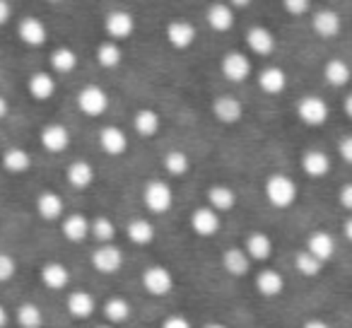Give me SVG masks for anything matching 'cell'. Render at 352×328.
<instances>
[{"label":"cell","instance_id":"cell-1","mask_svg":"<svg viewBox=\"0 0 352 328\" xmlns=\"http://www.w3.org/2000/svg\"><path fill=\"white\" fill-rule=\"evenodd\" d=\"M297 184H294V179H289L287 174H270L268 179H265V198H268V203L273 208H278V210H287V208L294 206V201H297Z\"/></svg>","mask_w":352,"mask_h":328},{"label":"cell","instance_id":"cell-2","mask_svg":"<svg viewBox=\"0 0 352 328\" xmlns=\"http://www.w3.org/2000/svg\"><path fill=\"white\" fill-rule=\"evenodd\" d=\"M142 203H145L147 210L155 212V215H164V212L171 210V206H174V191H171L169 184L162 182V179H152V182H147L145 188H142Z\"/></svg>","mask_w":352,"mask_h":328},{"label":"cell","instance_id":"cell-3","mask_svg":"<svg viewBox=\"0 0 352 328\" xmlns=\"http://www.w3.org/2000/svg\"><path fill=\"white\" fill-rule=\"evenodd\" d=\"M78 107L85 116L97 118V116H102V113H107L109 94L104 92L99 85H85V87L78 92Z\"/></svg>","mask_w":352,"mask_h":328},{"label":"cell","instance_id":"cell-4","mask_svg":"<svg viewBox=\"0 0 352 328\" xmlns=\"http://www.w3.org/2000/svg\"><path fill=\"white\" fill-rule=\"evenodd\" d=\"M142 287L152 294V297H164L174 289V275L164 265H147L142 270Z\"/></svg>","mask_w":352,"mask_h":328},{"label":"cell","instance_id":"cell-5","mask_svg":"<svg viewBox=\"0 0 352 328\" xmlns=\"http://www.w3.org/2000/svg\"><path fill=\"white\" fill-rule=\"evenodd\" d=\"M297 116L302 118L304 126H323L328 118V104L321 97L307 94L297 102Z\"/></svg>","mask_w":352,"mask_h":328},{"label":"cell","instance_id":"cell-6","mask_svg":"<svg viewBox=\"0 0 352 328\" xmlns=\"http://www.w3.org/2000/svg\"><path fill=\"white\" fill-rule=\"evenodd\" d=\"M92 265L94 270L104 275H113L123 265V251L116 244H102L92 251Z\"/></svg>","mask_w":352,"mask_h":328},{"label":"cell","instance_id":"cell-7","mask_svg":"<svg viewBox=\"0 0 352 328\" xmlns=\"http://www.w3.org/2000/svg\"><path fill=\"white\" fill-rule=\"evenodd\" d=\"M212 116L225 126L239 123L241 116H244V104L234 94H220V97L212 99Z\"/></svg>","mask_w":352,"mask_h":328},{"label":"cell","instance_id":"cell-8","mask_svg":"<svg viewBox=\"0 0 352 328\" xmlns=\"http://www.w3.org/2000/svg\"><path fill=\"white\" fill-rule=\"evenodd\" d=\"M104 30L116 44V41L128 39L135 32V20H133V15L128 10H111L107 15V20H104Z\"/></svg>","mask_w":352,"mask_h":328},{"label":"cell","instance_id":"cell-9","mask_svg":"<svg viewBox=\"0 0 352 328\" xmlns=\"http://www.w3.org/2000/svg\"><path fill=\"white\" fill-rule=\"evenodd\" d=\"M196 36H198L196 27L188 20H171L169 25H166V41H169L176 51L191 49Z\"/></svg>","mask_w":352,"mask_h":328},{"label":"cell","instance_id":"cell-10","mask_svg":"<svg viewBox=\"0 0 352 328\" xmlns=\"http://www.w3.org/2000/svg\"><path fill=\"white\" fill-rule=\"evenodd\" d=\"M17 36H20L22 44L36 49V46L46 44V39H49V30H46V25L39 20V17L30 15V17H22L20 20V25H17Z\"/></svg>","mask_w":352,"mask_h":328},{"label":"cell","instance_id":"cell-11","mask_svg":"<svg viewBox=\"0 0 352 328\" xmlns=\"http://www.w3.org/2000/svg\"><path fill=\"white\" fill-rule=\"evenodd\" d=\"M39 140H41V145H44V150L58 155V152L68 150L70 131L63 126V123H46V126L41 128V133H39Z\"/></svg>","mask_w":352,"mask_h":328},{"label":"cell","instance_id":"cell-12","mask_svg":"<svg viewBox=\"0 0 352 328\" xmlns=\"http://www.w3.org/2000/svg\"><path fill=\"white\" fill-rule=\"evenodd\" d=\"M220 68H222V75H225L230 83H244L251 75V61L246 58L244 54H239V51H230V54L222 58Z\"/></svg>","mask_w":352,"mask_h":328},{"label":"cell","instance_id":"cell-13","mask_svg":"<svg viewBox=\"0 0 352 328\" xmlns=\"http://www.w3.org/2000/svg\"><path fill=\"white\" fill-rule=\"evenodd\" d=\"M304 251H307V254H311L314 259L321 261V263L326 265V261H331L333 254H336V239H333V234H328V232L316 230V232H311V234H309Z\"/></svg>","mask_w":352,"mask_h":328},{"label":"cell","instance_id":"cell-14","mask_svg":"<svg viewBox=\"0 0 352 328\" xmlns=\"http://www.w3.org/2000/svg\"><path fill=\"white\" fill-rule=\"evenodd\" d=\"M220 227H222L220 215H217L215 210H210L208 206L196 208V210L191 212V230L196 232L198 237L217 234V232H220Z\"/></svg>","mask_w":352,"mask_h":328},{"label":"cell","instance_id":"cell-15","mask_svg":"<svg viewBox=\"0 0 352 328\" xmlns=\"http://www.w3.org/2000/svg\"><path fill=\"white\" fill-rule=\"evenodd\" d=\"M246 46L256 56H270L275 51V34L263 25H256L246 32Z\"/></svg>","mask_w":352,"mask_h":328},{"label":"cell","instance_id":"cell-16","mask_svg":"<svg viewBox=\"0 0 352 328\" xmlns=\"http://www.w3.org/2000/svg\"><path fill=\"white\" fill-rule=\"evenodd\" d=\"M99 147H102L107 155L118 157L128 150V135L118 126H104L99 131Z\"/></svg>","mask_w":352,"mask_h":328},{"label":"cell","instance_id":"cell-17","mask_svg":"<svg viewBox=\"0 0 352 328\" xmlns=\"http://www.w3.org/2000/svg\"><path fill=\"white\" fill-rule=\"evenodd\" d=\"M234 206H236V193L232 186H227V184H215V186L208 188V208L215 210L217 215H220V212H230Z\"/></svg>","mask_w":352,"mask_h":328},{"label":"cell","instance_id":"cell-18","mask_svg":"<svg viewBox=\"0 0 352 328\" xmlns=\"http://www.w3.org/2000/svg\"><path fill=\"white\" fill-rule=\"evenodd\" d=\"M65 309H68V314L73 318H89L94 314V309H97V302H94V297L87 289H75L65 299Z\"/></svg>","mask_w":352,"mask_h":328},{"label":"cell","instance_id":"cell-19","mask_svg":"<svg viewBox=\"0 0 352 328\" xmlns=\"http://www.w3.org/2000/svg\"><path fill=\"white\" fill-rule=\"evenodd\" d=\"M256 289H258L263 297H280L285 289V278L280 270L275 268H263L261 273H256Z\"/></svg>","mask_w":352,"mask_h":328},{"label":"cell","instance_id":"cell-20","mask_svg":"<svg viewBox=\"0 0 352 328\" xmlns=\"http://www.w3.org/2000/svg\"><path fill=\"white\" fill-rule=\"evenodd\" d=\"M302 169L307 177L321 179L331 172V157L323 150H307L302 155Z\"/></svg>","mask_w":352,"mask_h":328},{"label":"cell","instance_id":"cell-21","mask_svg":"<svg viewBox=\"0 0 352 328\" xmlns=\"http://www.w3.org/2000/svg\"><path fill=\"white\" fill-rule=\"evenodd\" d=\"M244 254L249 256V261H268L273 256V241L265 232H251L246 237Z\"/></svg>","mask_w":352,"mask_h":328},{"label":"cell","instance_id":"cell-22","mask_svg":"<svg viewBox=\"0 0 352 328\" xmlns=\"http://www.w3.org/2000/svg\"><path fill=\"white\" fill-rule=\"evenodd\" d=\"M63 198L56 191H41L39 198H36V212H39L41 220L46 222H56L60 215H63Z\"/></svg>","mask_w":352,"mask_h":328},{"label":"cell","instance_id":"cell-23","mask_svg":"<svg viewBox=\"0 0 352 328\" xmlns=\"http://www.w3.org/2000/svg\"><path fill=\"white\" fill-rule=\"evenodd\" d=\"M41 283L49 289H65L70 283V270L65 268L58 261H49V263L41 265Z\"/></svg>","mask_w":352,"mask_h":328},{"label":"cell","instance_id":"cell-24","mask_svg":"<svg viewBox=\"0 0 352 328\" xmlns=\"http://www.w3.org/2000/svg\"><path fill=\"white\" fill-rule=\"evenodd\" d=\"M258 87L265 94H280L287 87V73L280 65H268L258 73Z\"/></svg>","mask_w":352,"mask_h":328},{"label":"cell","instance_id":"cell-25","mask_svg":"<svg viewBox=\"0 0 352 328\" xmlns=\"http://www.w3.org/2000/svg\"><path fill=\"white\" fill-rule=\"evenodd\" d=\"M206 20H208V25H210V30L225 34V32H230L232 27H234V10H232L227 3H215V6L208 8Z\"/></svg>","mask_w":352,"mask_h":328},{"label":"cell","instance_id":"cell-26","mask_svg":"<svg viewBox=\"0 0 352 328\" xmlns=\"http://www.w3.org/2000/svg\"><path fill=\"white\" fill-rule=\"evenodd\" d=\"M126 237L135 246H147V244H152V241H155L157 230H155V225L147 220V217H135V220L128 222Z\"/></svg>","mask_w":352,"mask_h":328},{"label":"cell","instance_id":"cell-27","mask_svg":"<svg viewBox=\"0 0 352 328\" xmlns=\"http://www.w3.org/2000/svg\"><path fill=\"white\" fill-rule=\"evenodd\" d=\"M60 232H63V237L70 244H80V241H85L89 237V220L85 215H80V212H73V215H68L63 220Z\"/></svg>","mask_w":352,"mask_h":328},{"label":"cell","instance_id":"cell-28","mask_svg":"<svg viewBox=\"0 0 352 328\" xmlns=\"http://www.w3.org/2000/svg\"><path fill=\"white\" fill-rule=\"evenodd\" d=\"M27 89H30V94L36 99V102H49V99L56 94V80H54V75H49V73H44V70H39V73H34L30 78V83H27Z\"/></svg>","mask_w":352,"mask_h":328},{"label":"cell","instance_id":"cell-29","mask_svg":"<svg viewBox=\"0 0 352 328\" xmlns=\"http://www.w3.org/2000/svg\"><path fill=\"white\" fill-rule=\"evenodd\" d=\"M65 179L73 188H89L94 184V167L89 162L78 160L65 169Z\"/></svg>","mask_w":352,"mask_h":328},{"label":"cell","instance_id":"cell-30","mask_svg":"<svg viewBox=\"0 0 352 328\" xmlns=\"http://www.w3.org/2000/svg\"><path fill=\"white\" fill-rule=\"evenodd\" d=\"M311 27L318 36L331 39V36H338V32H340V17L333 10H318V12H314Z\"/></svg>","mask_w":352,"mask_h":328},{"label":"cell","instance_id":"cell-31","mask_svg":"<svg viewBox=\"0 0 352 328\" xmlns=\"http://www.w3.org/2000/svg\"><path fill=\"white\" fill-rule=\"evenodd\" d=\"M222 265L230 275L234 278H241L251 270V261L249 256L244 254V249H236V246H230V249L222 254Z\"/></svg>","mask_w":352,"mask_h":328},{"label":"cell","instance_id":"cell-32","mask_svg":"<svg viewBox=\"0 0 352 328\" xmlns=\"http://www.w3.org/2000/svg\"><path fill=\"white\" fill-rule=\"evenodd\" d=\"M0 162H3V169L10 174H22L32 167L30 152L22 150V147H8V150L3 152V157H0Z\"/></svg>","mask_w":352,"mask_h":328},{"label":"cell","instance_id":"cell-33","mask_svg":"<svg viewBox=\"0 0 352 328\" xmlns=\"http://www.w3.org/2000/svg\"><path fill=\"white\" fill-rule=\"evenodd\" d=\"M160 113L155 111V109H140V111H135V116H133V128H135L138 135L142 138H152L157 131H160Z\"/></svg>","mask_w":352,"mask_h":328},{"label":"cell","instance_id":"cell-34","mask_svg":"<svg viewBox=\"0 0 352 328\" xmlns=\"http://www.w3.org/2000/svg\"><path fill=\"white\" fill-rule=\"evenodd\" d=\"M102 311H104V318H107L111 326L113 323H126L128 318H131V302L123 297H111L104 302Z\"/></svg>","mask_w":352,"mask_h":328},{"label":"cell","instance_id":"cell-35","mask_svg":"<svg viewBox=\"0 0 352 328\" xmlns=\"http://www.w3.org/2000/svg\"><path fill=\"white\" fill-rule=\"evenodd\" d=\"M49 63H51V68H54L56 73L68 75V73H73V70L78 68V54H75L70 46H58V49L51 54Z\"/></svg>","mask_w":352,"mask_h":328},{"label":"cell","instance_id":"cell-36","mask_svg":"<svg viewBox=\"0 0 352 328\" xmlns=\"http://www.w3.org/2000/svg\"><path fill=\"white\" fill-rule=\"evenodd\" d=\"M350 75H352L350 65L340 58H331L326 63V68H323V78H326V83L333 85V87H345V85L350 83Z\"/></svg>","mask_w":352,"mask_h":328},{"label":"cell","instance_id":"cell-37","mask_svg":"<svg viewBox=\"0 0 352 328\" xmlns=\"http://www.w3.org/2000/svg\"><path fill=\"white\" fill-rule=\"evenodd\" d=\"M89 237H94V239L99 241V246H102V244H113V237H116V225H113V220H111V217H107V215L94 217V220L89 222Z\"/></svg>","mask_w":352,"mask_h":328},{"label":"cell","instance_id":"cell-38","mask_svg":"<svg viewBox=\"0 0 352 328\" xmlns=\"http://www.w3.org/2000/svg\"><path fill=\"white\" fill-rule=\"evenodd\" d=\"M17 323L22 328H41L44 326V311L39 309V304L34 302H25L17 307Z\"/></svg>","mask_w":352,"mask_h":328},{"label":"cell","instance_id":"cell-39","mask_svg":"<svg viewBox=\"0 0 352 328\" xmlns=\"http://www.w3.org/2000/svg\"><path fill=\"white\" fill-rule=\"evenodd\" d=\"M123 61V51L118 44H113V41H104V44L97 46V63L102 65V68L107 70H113L118 68Z\"/></svg>","mask_w":352,"mask_h":328},{"label":"cell","instance_id":"cell-40","mask_svg":"<svg viewBox=\"0 0 352 328\" xmlns=\"http://www.w3.org/2000/svg\"><path fill=\"white\" fill-rule=\"evenodd\" d=\"M164 169L171 177H184V174H188V169H191V160H188L186 152L169 150L164 155Z\"/></svg>","mask_w":352,"mask_h":328},{"label":"cell","instance_id":"cell-41","mask_svg":"<svg viewBox=\"0 0 352 328\" xmlns=\"http://www.w3.org/2000/svg\"><path fill=\"white\" fill-rule=\"evenodd\" d=\"M294 268H297L299 273L304 275V278H318V275L323 273V263H321V261H316L311 254H307L304 249L294 254Z\"/></svg>","mask_w":352,"mask_h":328},{"label":"cell","instance_id":"cell-42","mask_svg":"<svg viewBox=\"0 0 352 328\" xmlns=\"http://www.w3.org/2000/svg\"><path fill=\"white\" fill-rule=\"evenodd\" d=\"M15 273H17V261L10 254H6V251H0V283L12 280Z\"/></svg>","mask_w":352,"mask_h":328},{"label":"cell","instance_id":"cell-43","mask_svg":"<svg viewBox=\"0 0 352 328\" xmlns=\"http://www.w3.org/2000/svg\"><path fill=\"white\" fill-rule=\"evenodd\" d=\"M283 8H285V12L299 17V15H307V12L311 10V3H309V0H285Z\"/></svg>","mask_w":352,"mask_h":328},{"label":"cell","instance_id":"cell-44","mask_svg":"<svg viewBox=\"0 0 352 328\" xmlns=\"http://www.w3.org/2000/svg\"><path fill=\"white\" fill-rule=\"evenodd\" d=\"M162 328H193V326L184 314H171V316H166L162 321Z\"/></svg>","mask_w":352,"mask_h":328},{"label":"cell","instance_id":"cell-45","mask_svg":"<svg viewBox=\"0 0 352 328\" xmlns=\"http://www.w3.org/2000/svg\"><path fill=\"white\" fill-rule=\"evenodd\" d=\"M340 157H342V162H345V164H350V162H352V138L350 135H345L340 140Z\"/></svg>","mask_w":352,"mask_h":328},{"label":"cell","instance_id":"cell-46","mask_svg":"<svg viewBox=\"0 0 352 328\" xmlns=\"http://www.w3.org/2000/svg\"><path fill=\"white\" fill-rule=\"evenodd\" d=\"M340 206L345 208V210L352 208V184H345V186L340 188Z\"/></svg>","mask_w":352,"mask_h":328},{"label":"cell","instance_id":"cell-47","mask_svg":"<svg viewBox=\"0 0 352 328\" xmlns=\"http://www.w3.org/2000/svg\"><path fill=\"white\" fill-rule=\"evenodd\" d=\"M10 15H12V6L8 0H0V25H6L10 20Z\"/></svg>","mask_w":352,"mask_h":328},{"label":"cell","instance_id":"cell-48","mask_svg":"<svg viewBox=\"0 0 352 328\" xmlns=\"http://www.w3.org/2000/svg\"><path fill=\"white\" fill-rule=\"evenodd\" d=\"M302 328H331V323L323 321V318H309V321L304 323Z\"/></svg>","mask_w":352,"mask_h":328},{"label":"cell","instance_id":"cell-49","mask_svg":"<svg viewBox=\"0 0 352 328\" xmlns=\"http://www.w3.org/2000/svg\"><path fill=\"white\" fill-rule=\"evenodd\" d=\"M8 113H10V104H8V99L0 94V118H6Z\"/></svg>","mask_w":352,"mask_h":328},{"label":"cell","instance_id":"cell-50","mask_svg":"<svg viewBox=\"0 0 352 328\" xmlns=\"http://www.w3.org/2000/svg\"><path fill=\"white\" fill-rule=\"evenodd\" d=\"M342 237H345L347 241L352 239V220H345V225H342Z\"/></svg>","mask_w":352,"mask_h":328},{"label":"cell","instance_id":"cell-51","mask_svg":"<svg viewBox=\"0 0 352 328\" xmlns=\"http://www.w3.org/2000/svg\"><path fill=\"white\" fill-rule=\"evenodd\" d=\"M342 107H345L347 116H352V94H345V99H342Z\"/></svg>","mask_w":352,"mask_h":328},{"label":"cell","instance_id":"cell-52","mask_svg":"<svg viewBox=\"0 0 352 328\" xmlns=\"http://www.w3.org/2000/svg\"><path fill=\"white\" fill-rule=\"evenodd\" d=\"M8 326V309L0 304V328H6Z\"/></svg>","mask_w":352,"mask_h":328},{"label":"cell","instance_id":"cell-53","mask_svg":"<svg viewBox=\"0 0 352 328\" xmlns=\"http://www.w3.org/2000/svg\"><path fill=\"white\" fill-rule=\"evenodd\" d=\"M203 328H227L225 323H217V321H212V323H206Z\"/></svg>","mask_w":352,"mask_h":328},{"label":"cell","instance_id":"cell-54","mask_svg":"<svg viewBox=\"0 0 352 328\" xmlns=\"http://www.w3.org/2000/svg\"><path fill=\"white\" fill-rule=\"evenodd\" d=\"M97 328H113V326H97Z\"/></svg>","mask_w":352,"mask_h":328}]
</instances>
